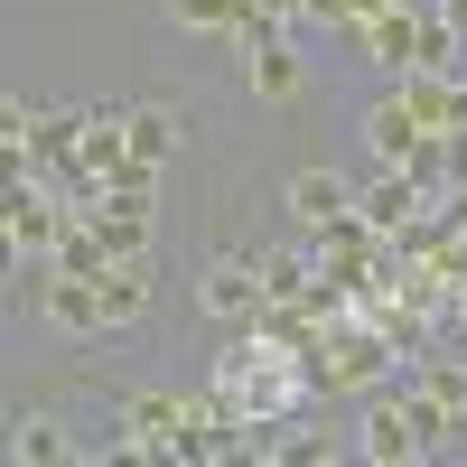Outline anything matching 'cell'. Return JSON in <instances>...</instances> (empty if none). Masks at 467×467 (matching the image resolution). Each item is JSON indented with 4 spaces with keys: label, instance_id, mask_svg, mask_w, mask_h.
<instances>
[{
    "label": "cell",
    "instance_id": "8",
    "mask_svg": "<svg viewBox=\"0 0 467 467\" xmlns=\"http://www.w3.org/2000/svg\"><path fill=\"white\" fill-rule=\"evenodd\" d=\"M244 85H253L262 103H299L308 66H299V47H290V28H271V37H253V47H244Z\"/></svg>",
    "mask_w": 467,
    "mask_h": 467
},
{
    "label": "cell",
    "instance_id": "7",
    "mask_svg": "<svg viewBox=\"0 0 467 467\" xmlns=\"http://www.w3.org/2000/svg\"><path fill=\"white\" fill-rule=\"evenodd\" d=\"M169 19L197 28V37H234V47H253V37L281 28V19H262V0H169Z\"/></svg>",
    "mask_w": 467,
    "mask_h": 467
},
{
    "label": "cell",
    "instance_id": "11",
    "mask_svg": "<svg viewBox=\"0 0 467 467\" xmlns=\"http://www.w3.org/2000/svg\"><path fill=\"white\" fill-rule=\"evenodd\" d=\"M356 206H365V215H374L383 234H402V224H411L420 206H431V187H420L411 169H374V187H356Z\"/></svg>",
    "mask_w": 467,
    "mask_h": 467
},
{
    "label": "cell",
    "instance_id": "24",
    "mask_svg": "<svg viewBox=\"0 0 467 467\" xmlns=\"http://www.w3.org/2000/svg\"><path fill=\"white\" fill-rule=\"evenodd\" d=\"M431 10H449V19H458V28H467V0H431Z\"/></svg>",
    "mask_w": 467,
    "mask_h": 467
},
{
    "label": "cell",
    "instance_id": "19",
    "mask_svg": "<svg viewBox=\"0 0 467 467\" xmlns=\"http://www.w3.org/2000/svg\"><path fill=\"white\" fill-rule=\"evenodd\" d=\"M131 150L169 169V150H178V112H169V103H131Z\"/></svg>",
    "mask_w": 467,
    "mask_h": 467
},
{
    "label": "cell",
    "instance_id": "2",
    "mask_svg": "<svg viewBox=\"0 0 467 467\" xmlns=\"http://www.w3.org/2000/svg\"><path fill=\"white\" fill-rule=\"evenodd\" d=\"M402 365H411V356H402L374 318H337V327L318 337V383H327V393H383Z\"/></svg>",
    "mask_w": 467,
    "mask_h": 467
},
{
    "label": "cell",
    "instance_id": "4",
    "mask_svg": "<svg viewBox=\"0 0 467 467\" xmlns=\"http://www.w3.org/2000/svg\"><path fill=\"white\" fill-rule=\"evenodd\" d=\"M66 215L75 206H57L37 178H10V197H0V234H10V262L28 271V262H47L57 253V234H66Z\"/></svg>",
    "mask_w": 467,
    "mask_h": 467
},
{
    "label": "cell",
    "instance_id": "5",
    "mask_svg": "<svg viewBox=\"0 0 467 467\" xmlns=\"http://www.w3.org/2000/svg\"><path fill=\"white\" fill-rule=\"evenodd\" d=\"M356 458H374V467H411V458H431V440H420V420H411V402L383 383V393L365 402V431H356Z\"/></svg>",
    "mask_w": 467,
    "mask_h": 467
},
{
    "label": "cell",
    "instance_id": "6",
    "mask_svg": "<svg viewBox=\"0 0 467 467\" xmlns=\"http://www.w3.org/2000/svg\"><path fill=\"white\" fill-rule=\"evenodd\" d=\"M197 308H206V318L253 327V308H262V262H253V253H215L206 281H197Z\"/></svg>",
    "mask_w": 467,
    "mask_h": 467
},
{
    "label": "cell",
    "instance_id": "1",
    "mask_svg": "<svg viewBox=\"0 0 467 467\" xmlns=\"http://www.w3.org/2000/svg\"><path fill=\"white\" fill-rule=\"evenodd\" d=\"M308 383H318V356L308 346H290V337H244V346H224L215 356V393L244 411V420H299V402H308Z\"/></svg>",
    "mask_w": 467,
    "mask_h": 467
},
{
    "label": "cell",
    "instance_id": "16",
    "mask_svg": "<svg viewBox=\"0 0 467 467\" xmlns=\"http://www.w3.org/2000/svg\"><path fill=\"white\" fill-rule=\"evenodd\" d=\"M103 308H112V327H131L150 308V253L140 262H103Z\"/></svg>",
    "mask_w": 467,
    "mask_h": 467
},
{
    "label": "cell",
    "instance_id": "13",
    "mask_svg": "<svg viewBox=\"0 0 467 467\" xmlns=\"http://www.w3.org/2000/svg\"><path fill=\"white\" fill-rule=\"evenodd\" d=\"M365 150H374V169H402L411 150H420V122H411L402 94H383V103L365 112Z\"/></svg>",
    "mask_w": 467,
    "mask_h": 467
},
{
    "label": "cell",
    "instance_id": "20",
    "mask_svg": "<svg viewBox=\"0 0 467 467\" xmlns=\"http://www.w3.org/2000/svg\"><path fill=\"white\" fill-rule=\"evenodd\" d=\"M10 458H19V467H57V458H66V431H57L47 411H28L19 431H10Z\"/></svg>",
    "mask_w": 467,
    "mask_h": 467
},
{
    "label": "cell",
    "instance_id": "17",
    "mask_svg": "<svg viewBox=\"0 0 467 467\" xmlns=\"http://www.w3.org/2000/svg\"><path fill=\"white\" fill-rule=\"evenodd\" d=\"M402 103H411V122L420 131H449V103H458V75H402Z\"/></svg>",
    "mask_w": 467,
    "mask_h": 467
},
{
    "label": "cell",
    "instance_id": "9",
    "mask_svg": "<svg viewBox=\"0 0 467 467\" xmlns=\"http://www.w3.org/2000/svg\"><path fill=\"white\" fill-rule=\"evenodd\" d=\"M37 308H47V327H66V337H103V327H112L103 281H85V271H57V281L37 290Z\"/></svg>",
    "mask_w": 467,
    "mask_h": 467
},
{
    "label": "cell",
    "instance_id": "23",
    "mask_svg": "<svg viewBox=\"0 0 467 467\" xmlns=\"http://www.w3.org/2000/svg\"><path fill=\"white\" fill-rule=\"evenodd\" d=\"M449 131H467V85H458V103H449Z\"/></svg>",
    "mask_w": 467,
    "mask_h": 467
},
{
    "label": "cell",
    "instance_id": "18",
    "mask_svg": "<svg viewBox=\"0 0 467 467\" xmlns=\"http://www.w3.org/2000/svg\"><path fill=\"white\" fill-rule=\"evenodd\" d=\"M458 37H467V28H458L449 10H420V47H411V66H420V75H458Z\"/></svg>",
    "mask_w": 467,
    "mask_h": 467
},
{
    "label": "cell",
    "instance_id": "22",
    "mask_svg": "<svg viewBox=\"0 0 467 467\" xmlns=\"http://www.w3.org/2000/svg\"><path fill=\"white\" fill-rule=\"evenodd\" d=\"M374 10H393V0H346V19H356V28H365Z\"/></svg>",
    "mask_w": 467,
    "mask_h": 467
},
{
    "label": "cell",
    "instance_id": "21",
    "mask_svg": "<svg viewBox=\"0 0 467 467\" xmlns=\"http://www.w3.org/2000/svg\"><path fill=\"white\" fill-rule=\"evenodd\" d=\"M75 140H85V112H47V122H37V160H75Z\"/></svg>",
    "mask_w": 467,
    "mask_h": 467
},
{
    "label": "cell",
    "instance_id": "25",
    "mask_svg": "<svg viewBox=\"0 0 467 467\" xmlns=\"http://www.w3.org/2000/svg\"><path fill=\"white\" fill-rule=\"evenodd\" d=\"M458 318H467V281H458Z\"/></svg>",
    "mask_w": 467,
    "mask_h": 467
},
{
    "label": "cell",
    "instance_id": "12",
    "mask_svg": "<svg viewBox=\"0 0 467 467\" xmlns=\"http://www.w3.org/2000/svg\"><path fill=\"white\" fill-rule=\"evenodd\" d=\"M346 206H356V187H346L337 169H299L290 178V224H308V234H327Z\"/></svg>",
    "mask_w": 467,
    "mask_h": 467
},
{
    "label": "cell",
    "instance_id": "3",
    "mask_svg": "<svg viewBox=\"0 0 467 467\" xmlns=\"http://www.w3.org/2000/svg\"><path fill=\"white\" fill-rule=\"evenodd\" d=\"M187 431V393H131L122 402V420H112V440H103V458H169V440Z\"/></svg>",
    "mask_w": 467,
    "mask_h": 467
},
{
    "label": "cell",
    "instance_id": "14",
    "mask_svg": "<svg viewBox=\"0 0 467 467\" xmlns=\"http://www.w3.org/2000/svg\"><path fill=\"white\" fill-rule=\"evenodd\" d=\"M365 47H374V66H383V75H411L420 10H402V0H393V10H374V19H365Z\"/></svg>",
    "mask_w": 467,
    "mask_h": 467
},
{
    "label": "cell",
    "instance_id": "15",
    "mask_svg": "<svg viewBox=\"0 0 467 467\" xmlns=\"http://www.w3.org/2000/svg\"><path fill=\"white\" fill-rule=\"evenodd\" d=\"M253 262H262V299H308L318 290V253H299V244H271Z\"/></svg>",
    "mask_w": 467,
    "mask_h": 467
},
{
    "label": "cell",
    "instance_id": "10",
    "mask_svg": "<svg viewBox=\"0 0 467 467\" xmlns=\"http://www.w3.org/2000/svg\"><path fill=\"white\" fill-rule=\"evenodd\" d=\"M85 215H94V234H103L112 262H140L150 253V197H94Z\"/></svg>",
    "mask_w": 467,
    "mask_h": 467
}]
</instances>
